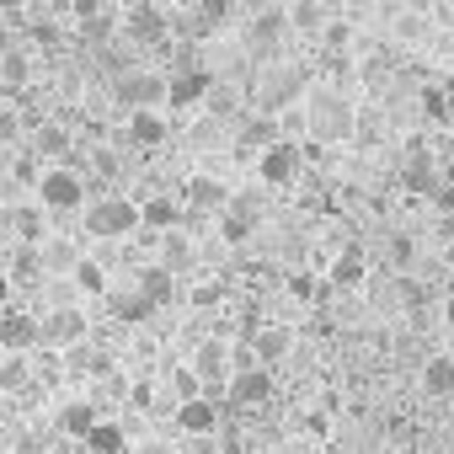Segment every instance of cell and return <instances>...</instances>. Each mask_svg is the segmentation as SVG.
Returning a JSON list of instances; mask_svg holds the SVG:
<instances>
[{
    "instance_id": "cell-1",
    "label": "cell",
    "mask_w": 454,
    "mask_h": 454,
    "mask_svg": "<svg viewBox=\"0 0 454 454\" xmlns=\"http://www.w3.org/2000/svg\"><path fill=\"white\" fill-rule=\"evenodd\" d=\"M145 224V208H134L129 198H97V203H86V231L81 236H91V241H123V236H134Z\"/></svg>"
},
{
    "instance_id": "cell-2",
    "label": "cell",
    "mask_w": 454,
    "mask_h": 454,
    "mask_svg": "<svg viewBox=\"0 0 454 454\" xmlns=\"http://www.w3.org/2000/svg\"><path fill=\"white\" fill-rule=\"evenodd\" d=\"M305 118H310V134L321 145H337V139H353V107L337 97V91H316L305 102Z\"/></svg>"
},
{
    "instance_id": "cell-3",
    "label": "cell",
    "mask_w": 454,
    "mask_h": 454,
    "mask_svg": "<svg viewBox=\"0 0 454 454\" xmlns=\"http://www.w3.org/2000/svg\"><path fill=\"white\" fill-rule=\"evenodd\" d=\"M118 102H123L129 113H155V107L171 102V81H160V75H150V70H129V75L118 81Z\"/></svg>"
},
{
    "instance_id": "cell-4",
    "label": "cell",
    "mask_w": 454,
    "mask_h": 454,
    "mask_svg": "<svg viewBox=\"0 0 454 454\" xmlns=\"http://www.w3.org/2000/svg\"><path fill=\"white\" fill-rule=\"evenodd\" d=\"M38 203H43V208H81V203H86V176L70 171V166L38 171Z\"/></svg>"
},
{
    "instance_id": "cell-5",
    "label": "cell",
    "mask_w": 454,
    "mask_h": 454,
    "mask_svg": "<svg viewBox=\"0 0 454 454\" xmlns=\"http://www.w3.org/2000/svg\"><path fill=\"white\" fill-rule=\"evenodd\" d=\"M81 342H86V310L59 305V310H49V316H43V342H38V348L70 353V348H81Z\"/></svg>"
},
{
    "instance_id": "cell-6",
    "label": "cell",
    "mask_w": 454,
    "mask_h": 454,
    "mask_svg": "<svg viewBox=\"0 0 454 454\" xmlns=\"http://www.w3.org/2000/svg\"><path fill=\"white\" fill-rule=\"evenodd\" d=\"M294 176H300V145L278 139L273 150H262V155H257V182L284 187V182H294Z\"/></svg>"
},
{
    "instance_id": "cell-7",
    "label": "cell",
    "mask_w": 454,
    "mask_h": 454,
    "mask_svg": "<svg viewBox=\"0 0 454 454\" xmlns=\"http://www.w3.org/2000/svg\"><path fill=\"white\" fill-rule=\"evenodd\" d=\"M208 97H214V75H208V70L187 65V70L171 75V107H198V102H208Z\"/></svg>"
},
{
    "instance_id": "cell-8",
    "label": "cell",
    "mask_w": 454,
    "mask_h": 454,
    "mask_svg": "<svg viewBox=\"0 0 454 454\" xmlns=\"http://www.w3.org/2000/svg\"><path fill=\"white\" fill-rule=\"evenodd\" d=\"M289 348H294V332H289V326H278V321H268V326H257V332H252V353H257V364H262V369L284 364V358H289Z\"/></svg>"
},
{
    "instance_id": "cell-9",
    "label": "cell",
    "mask_w": 454,
    "mask_h": 454,
    "mask_svg": "<svg viewBox=\"0 0 454 454\" xmlns=\"http://www.w3.org/2000/svg\"><path fill=\"white\" fill-rule=\"evenodd\" d=\"M176 427L192 433V438H214V427H219V406H214V395L182 401V406H176Z\"/></svg>"
},
{
    "instance_id": "cell-10",
    "label": "cell",
    "mask_w": 454,
    "mask_h": 454,
    "mask_svg": "<svg viewBox=\"0 0 454 454\" xmlns=\"http://www.w3.org/2000/svg\"><path fill=\"white\" fill-rule=\"evenodd\" d=\"M273 395V374L268 369H241L231 380V406H262Z\"/></svg>"
},
{
    "instance_id": "cell-11",
    "label": "cell",
    "mask_w": 454,
    "mask_h": 454,
    "mask_svg": "<svg viewBox=\"0 0 454 454\" xmlns=\"http://www.w3.org/2000/svg\"><path fill=\"white\" fill-rule=\"evenodd\" d=\"M192 369L203 374V385H208V395H214V385L224 380V369H231V342H219V337H208L198 353H192Z\"/></svg>"
},
{
    "instance_id": "cell-12",
    "label": "cell",
    "mask_w": 454,
    "mask_h": 454,
    "mask_svg": "<svg viewBox=\"0 0 454 454\" xmlns=\"http://www.w3.org/2000/svg\"><path fill=\"white\" fill-rule=\"evenodd\" d=\"M0 342H6V353H22V348H38V342H43V321H33V316H22V310H12V316H6V326H0Z\"/></svg>"
},
{
    "instance_id": "cell-13",
    "label": "cell",
    "mask_w": 454,
    "mask_h": 454,
    "mask_svg": "<svg viewBox=\"0 0 454 454\" xmlns=\"http://www.w3.org/2000/svg\"><path fill=\"white\" fill-rule=\"evenodd\" d=\"M166 118L160 113H129V145L134 150H155V145H166Z\"/></svg>"
},
{
    "instance_id": "cell-14",
    "label": "cell",
    "mask_w": 454,
    "mask_h": 454,
    "mask_svg": "<svg viewBox=\"0 0 454 454\" xmlns=\"http://www.w3.org/2000/svg\"><path fill=\"white\" fill-rule=\"evenodd\" d=\"M134 284H139V294H145L155 310L176 300V273H171V268H145V273H134Z\"/></svg>"
},
{
    "instance_id": "cell-15",
    "label": "cell",
    "mask_w": 454,
    "mask_h": 454,
    "mask_svg": "<svg viewBox=\"0 0 454 454\" xmlns=\"http://www.w3.org/2000/svg\"><path fill=\"white\" fill-rule=\"evenodd\" d=\"M65 369H70V374H91V380H102V374H113V358H107L97 342H81V348L65 353Z\"/></svg>"
},
{
    "instance_id": "cell-16",
    "label": "cell",
    "mask_w": 454,
    "mask_h": 454,
    "mask_svg": "<svg viewBox=\"0 0 454 454\" xmlns=\"http://www.w3.org/2000/svg\"><path fill=\"white\" fill-rule=\"evenodd\" d=\"M102 422H97V406L91 401H65L59 406V433H70V438H91Z\"/></svg>"
},
{
    "instance_id": "cell-17",
    "label": "cell",
    "mask_w": 454,
    "mask_h": 454,
    "mask_svg": "<svg viewBox=\"0 0 454 454\" xmlns=\"http://www.w3.org/2000/svg\"><path fill=\"white\" fill-rule=\"evenodd\" d=\"M6 224H12V231H17V241H27V247H43L49 236H43V203L38 208H6Z\"/></svg>"
},
{
    "instance_id": "cell-18",
    "label": "cell",
    "mask_w": 454,
    "mask_h": 454,
    "mask_svg": "<svg viewBox=\"0 0 454 454\" xmlns=\"http://www.w3.org/2000/svg\"><path fill=\"white\" fill-rule=\"evenodd\" d=\"M326 284H332V289H358V284H364V252L348 247V252L326 268Z\"/></svg>"
},
{
    "instance_id": "cell-19",
    "label": "cell",
    "mask_w": 454,
    "mask_h": 454,
    "mask_svg": "<svg viewBox=\"0 0 454 454\" xmlns=\"http://www.w3.org/2000/svg\"><path fill=\"white\" fill-rule=\"evenodd\" d=\"M65 150H75V134L65 123H38L33 129V155H65Z\"/></svg>"
},
{
    "instance_id": "cell-20",
    "label": "cell",
    "mask_w": 454,
    "mask_h": 454,
    "mask_svg": "<svg viewBox=\"0 0 454 454\" xmlns=\"http://www.w3.org/2000/svg\"><path fill=\"white\" fill-rule=\"evenodd\" d=\"M38 252H43V268H49V273H75V268L86 262L75 241H43Z\"/></svg>"
},
{
    "instance_id": "cell-21",
    "label": "cell",
    "mask_w": 454,
    "mask_h": 454,
    "mask_svg": "<svg viewBox=\"0 0 454 454\" xmlns=\"http://www.w3.org/2000/svg\"><path fill=\"white\" fill-rule=\"evenodd\" d=\"M160 268H171V273L182 278V273L192 268V241H187V236H176V231H171V236H160Z\"/></svg>"
},
{
    "instance_id": "cell-22",
    "label": "cell",
    "mask_w": 454,
    "mask_h": 454,
    "mask_svg": "<svg viewBox=\"0 0 454 454\" xmlns=\"http://www.w3.org/2000/svg\"><path fill=\"white\" fill-rule=\"evenodd\" d=\"M107 305H113V316H118V321H129V326H139V321H145V316L155 310V305H150V300L139 294V284H134L129 294H107Z\"/></svg>"
},
{
    "instance_id": "cell-23",
    "label": "cell",
    "mask_w": 454,
    "mask_h": 454,
    "mask_svg": "<svg viewBox=\"0 0 454 454\" xmlns=\"http://www.w3.org/2000/svg\"><path fill=\"white\" fill-rule=\"evenodd\" d=\"M422 390L427 395H454V364L449 358H427V369H422Z\"/></svg>"
},
{
    "instance_id": "cell-24",
    "label": "cell",
    "mask_w": 454,
    "mask_h": 454,
    "mask_svg": "<svg viewBox=\"0 0 454 454\" xmlns=\"http://www.w3.org/2000/svg\"><path fill=\"white\" fill-rule=\"evenodd\" d=\"M0 81H6V97H17L27 86V54L17 43H6V59H0Z\"/></svg>"
},
{
    "instance_id": "cell-25",
    "label": "cell",
    "mask_w": 454,
    "mask_h": 454,
    "mask_svg": "<svg viewBox=\"0 0 454 454\" xmlns=\"http://www.w3.org/2000/svg\"><path fill=\"white\" fill-rule=\"evenodd\" d=\"M187 203H192V208H214V214H219V208H224V187H219L214 176H192V182H187Z\"/></svg>"
},
{
    "instance_id": "cell-26",
    "label": "cell",
    "mask_w": 454,
    "mask_h": 454,
    "mask_svg": "<svg viewBox=\"0 0 454 454\" xmlns=\"http://www.w3.org/2000/svg\"><path fill=\"white\" fill-rule=\"evenodd\" d=\"M129 38H139V43H160V38H166V27H160V17H155L150 6H139V12L129 17Z\"/></svg>"
},
{
    "instance_id": "cell-27",
    "label": "cell",
    "mask_w": 454,
    "mask_h": 454,
    "mask_svg": "<svg viewBox=\"0 0 454 454\" xmlns=\"http://www.w3.org/2000/svg\"><path fill=\"white\" fill-rule=\"evenodd\" d=\"M145 224L171 236V231H176V203H171V198H150V203H145Z\"/></svg>"
},
{
    "instance_id": "cell-28",
    "label": "cell",
    "mask_w": 454,
    "mask_h": 454,
    "mask_svg": "<svg viewBox=\"0 0 454 454\" xmlns=\"http://www.w3.org/2000/svg\"><path fill=\"white\" fill-rule=\"evenodd\" d=\"M278 38H284V17H273V12H268V17H257V27H252V49H262V54H268Z\"/></svg>"
},
{
    "instance_id": "cell-29",
    "label": "cell",
    "mask_w": 454,
    "mask_h": 454,
    "mask_svg": "<svg viewBox=\"0 0 454 454\" xmlns=\"http://www.w3.org/2000/svg\"><path fill=\"white\" fill-rule=\"evenodd\" d=\"M406 187H411V192H427V187H433V155H427V150L411 155V166H406Z\"/></svg>"
},
{
    "instance_id": "cell-30",
    "label": "cell",
    "mask_w": 454,
    "mask_h": 454,
    "mask_svg": "<svg viewBox=\"0 0 454 454\" xmlns=\"http://www.w3.org/2000/svg\"><path fill=\"white\" fill-rule=\"evenodd\" d=\"M70 278H75V289H81V294H107V278H102V262H91V257H86V262H81V268H75Z\"/></svg>"
},
{
    "instance_id": "cell-31",
    "label": "cell",
    "mask_w": 454,
    "mask_h": 454,
    "mask_svg": "<svg viewBox=\"0 0 454 454\" xmlns=\"http://www.w3.org/2000/svg\"><path fill=\"white\" fill-rule=\"evenodd\" d=\"M86 449L91 454H123V427H113V422H102L91 438H86Z\"/></svg>"
},
{
    "instance_id": "cell-32",
    "label": "cell",
    "mask_w": 454,
    "mask_h": 454,
    "mask_svg": "<svg viewBox=\"0 0 454 454\" xmlns=\"http://www.w3.org/2000/svg\"><path fill=\"white\" fill-rule=\"evenodd\" d=\"M289 22L305 27V33H316V27H321V0H294V6H289Z\"/></svg>"
},
{
    "instance_id": "cell-33",
    "label": "cell",
    "mask_w": 454,
    "mask_h": 454,
    "mask_svg": "<svg viewBox=\"0 0 454 454\" xmlns=\"http://www.w3.org/2000/svg\"><path fill=\"white\" fill-rule=\"evenodd\" d=\"M252 236V219H241V214H224V241H231V247H241Z\"/></svg>"
},
{
    "instance_id": "cell-34",
    "label": "cell",
    "mask_w": 454,
    "mask_h": 454,
    "mask_svg": "<svg viewBox=\"0 0 454 454\" xmlns=\"http://www.w3.org/2000/svg\"><path fill=\"white\" fill-rule=\"evenodd\" d=\"M22 380H27V364H22V353H12V358H6V369H0V385H6V390H17Z\"/></svg>"
},
{
    "instance_id": "cell-35",
    "label": "cell",
    "mask_w": 454,
    "mask_h": 454,
    "mask_svg": "<svg viewBox=\"0 0 454 454\" xmlns=\"http://www.w3.org/2000/svg\"><path fill=\"white\" fill-rule=\"evenodd\" d=\"M81 38H86V43H107V38H113V17H91V22L81 27Z\"/></svg>"
},
{
    "instance_id": "cell-36",
    "label": "cell",
    "mask_w": 454,
    "mask_h": 454,
    "mask_svg": "<svg viewBox=\"0 0 454 454\" xmlns=\"http://www.w3.org/2000/svg\"><path fill=\"white\" fill-rule=\"evenodd\" d=\"M86 160H91V166H97L102 176H118V155H113L107 145H97V150H86Z\"/></svg>"
},
{
    "instance_id": "cell-37",
    "label": "cell",
    "mask_w": 454,
    "mask_h": 454,
    "mask_svg": "<svg viewBox=\"0 0 454 454\" xmlns=\"http://www.w3.org/2000/svg\"><path fill=\"white\" fill-rule=\"evenodd\" d=\"M17 134H22V118H17V107H6V113H0V139L17 150Z\"/></svg>"
},
{
    "instance_id": "cell-38",
    "label": "cell",
    "mask_w": 454,
    "mask_h": 454,
    "mask_svg": "<svg viewBox=\"0 0 454 454\" xmlns=\"http://www.w3.org/2000/svg\"><path fill=\"white\" fill-rule=\"evenodd\" d=\"M289 294H294V300H316V278H310V273H294V278H289Z\"/></svg>"
},
{
    "instance_id": "cell-39",
    "label": "cell",
    "mask_w": 454,
    "mask_h": 454,
    "mask_svg": "<svg viewBox=\"0 0 454 454\" xmlns=\"http://www.w3.org/2000/svg\"><path fill=\"white\" fill-rule=\"evenodd\" d=\"M390 257H395V262L406 268V262L417 257V241H406V236H395V241H390Z\"/></svg>"
},
{
    "instance_id": "cell-40",
    "label": "cell",
    "mask_w": 454,
    "mask_h": 454,
    "mask_svg": "<svg viewBox=\"0 0 454 454\" xmlns=\"http://www.w3.org/2000/svg\"><path fill=\"white\" fill-rule=\"evenodd\" d=\"M224 12H231V0H203V22H224Z\"/></svg>"
},
{
    "instance_id": "cell-41",
    "label": "cell",
    "mask_w": 454,
    "mask_h": 454,
    "mask_svg": "<svg viewBox=\"0 0 454 454\" xmlns=\"http://www.w3.org/2000/svg\"><path fill=\"white\" fill-rule=\"evenodd\" d=\"M433 198H438V208H454V187H433Z\"/></svg>"
},
{
    "instance_id": "cell-42",
    "label": "cell",
    "mask_w": 454,
    "mask_h": 454,
    "mask_svg": "<svg viewBox=\"0 0 454 454\" xmlns=\"http://www.w3.org/2000/svg\"><path fill=\"white\" fill-rule=\"evenodd\" d=\"M75 12H81V22H91L97 17V0H75Z\"/></svg>"
}]
</instances>
